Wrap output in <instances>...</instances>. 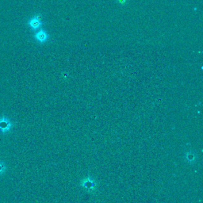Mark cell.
I'll return each instance as SVG.
<instances>
[{
  "label": "cell",
  "mask_w": 203,
  "mask_h": 203,
  "mask_svg": "<svg viewBox=\"0 0 203 203\" xmlns=\"http://www.w3.org/2000/svg\"><path fill=\"white\" fill-rule=\"evenodd\" d=\"M42 24L43 22L41 21V15L40 14H37L28 21V25L33 30H37L41 27Z\"/></svg>",
  "instance_id": "cell-1"
},
{
  "label": "cell",
  "mask_w": 203,
  "mask_h": 203,
  "mask_svg": "<svg viewBox=\"0 0 203 203\" xmlns=\"http://www.w3.org/2000/svg\"><path fill=\"white\" fill-rule=\"evenodd\" d=\"M33 37H34L35 40H36L37 41L39 42L40 44H44L45 43V42L49 40V35L45 30H44V29H40V30H38L37 32L35 33L34 36Z\"/></svg>",
  "instance_id": "cell-2"
},
{
  "label": "cell",
  "mask_w": 203,
  "mask_h": 203,
  "mask_svg": "<svg viewBox=\"0 0 203 203\" xmlns=\"http://www.w3.org/2000/svg\"><path fill=\"white\" fill-rule=\"evenodd\" d=\"M125 1H126V0H119V2H121V3H125Z\"/></svg>",
  "instance_id": "cell-3"
}]
</instances>
